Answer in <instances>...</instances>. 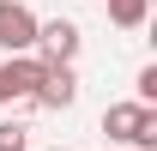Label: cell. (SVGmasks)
Returning <instances> with one entry per match:
<instances>
[{"instance_id": "obj_1", "label": "cell", "mask_w": 157, "mask_h": 151, "mask_svg": "<svg viewBox=\"0 0 157 151\" xmlns=\"http://www.w3.org/2000/svg\"><path fill=\"white\" fill-rule=\"evenodd\" d=\"M103 133L109 139H121V145H139V151H151L157 145V103H109L103 109Z\"/></svg>"}, {"instance_id": "obj_2", "label": "cell", "mask_w": 157, "mask_h": 151, "mask_svg": "<svg viewBox=\"0 0 157 151\" xmlns=\"http://www.w3.org/2000/svg\"><path fill=\"white\" fill-rule=\"evenodd\" d=\"M30 103H36V109H73L78 103L73 60H42V79H36V91H30Z\"/></svg>"}, {"instance_id": "obj_3", "label": "cell", "mask_w": 157, "mask_h": 151, "mask_svg": "<svg viewBox=\"0 0 157 151\" xmlns=\"http://www.w3.org/2000/svg\"><path fill=\"white\" fill-rule=\"evenodd\" d=\"M36 12L24 6V0H0V48L6 55H30L36 48Z\"/></svg>"}, {"instance_id": "obj_4", "label": "cell", "mask_w": 157, "mask_h": 151, "mask_svg": "<svg viewBox=\"0 0 157 151\" xmlns=\"http://www.w3.org/2000/svg\"><path fill=\"white\" fill-rule=\"evenodd\" d=\"M36 79H42V60L36 55H6L0 60V103H30Z\"/></svg>"}, {"instance_id": "obj_5", "label": "cell", "mask_w": 157, "mask_h": 151, "mask_svg": "<svg viewBox=\"0 0 157 151\" xmlns=\"http://www.w3.org/2000/svg\"><path fill=\"white\" fill-rule=\"evenodd\" d=\"M78 42H85V37H78L73 18H42V24H36V48H30V55H36V60H73Z\"/></svg>"}, {"instance_id": "obj_6", "label": "cell", "mask_w": 157, "mask_h": 151, "mask_svg": "<svg viewBox=\"0 0 157 151\" xmlns=\"http://www.w3.org/2000/svg\"><path fill=\"white\" fill-rule=\"evenodd\" d=\"M103 6H109V24H121V30H139L151 18V0H103Z\"/></svg>"}, {"instance_id": "obj_7", "label": "cell", "mask_w": 157, "mask_h": 151, "mask_svg": "<svg viewBox=\"0 0 157 151\" xmlns=\"http://www.w3.org/2000/svg\"><path fill=\"white\" fill-rule=\"evenodd\" d=\"M0 151H30V127L24 121H0Z\"/></svg>"}, {"instance_id": "obj_8", "label": "cell", "mask_w": 157, "mask_h": 151, "mask_svg": "<svg viewBox=\"0 0 157 151\" xmlns=\"http://www.w3.org/2000/svg\"><path fill=\"white\" fill-rule=\"evenodd\" d=\"M133 97H139V103H157V67H139V79H133Z\"/></svg>"}, {"instance_id": "obj_9", "label": "cell", "mask_w": 157, "mask_h": 151, "mask_svg": "<svg viewBox=\"0 0 157 151\" xmlns=\"http://www.w3.org/2000/svg\"><path fill=\"white\" fill-rule=\"evenodd\" d=\"M48 151H67V145H48Z\"/></svg>"}]
</instances>
